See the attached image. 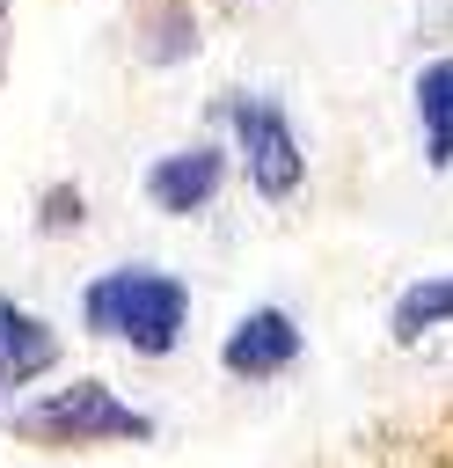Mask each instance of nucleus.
Here are the masks:
<instances>
[{
	"label": "nucleus",
	"instance_id": "8",
	"mask_svg": "<svg viewBox=\"0 0 453 468\" xmlns=\"http://www.w3.org/2000/svg\"><path fill=\"white\" fill-rule=\"evenodd\" d=\"M431 329H453V271H431V278H416V285H402L395 292V307H387V344H424Z\"/></svg>",
	"mask_w": 453,
	"mask_h": 468
},
{
	"label": "nucleus",
	"instance_id": "2",
	"mask_svg": "<svg viewBox=\"0 0 453 468\" xmlns=\"http://www.w3.org/2000/svg\"><path fill=\"white\" fill-rule=\"evenodd\" d=\"M7 431L37 453H88V446H153V417L139 402H124L110 380L73 373L29 402L7 410Z\"/></svg>",
	"mask_w": 453,
	"mask_h": 468
},
{
	"label": "nucleus",
	"instance_id": "3",
	"mask_svg": "<svg viewBox=\"0 0 453 468\" xmlns=\"http://www.w3.org/2000/svg\"><path fill=\"white\" fill-rule=\"evenodd\" d=\"M219 124H226V146H234V168L248 176V190L263 205H292L307 190V146L292 132V110L263 88H234L219 95Z\"/></svg>",
	"mask_w": 453,
	"mask_h": 468
},
{
	"label": "nucleus",
	"instance_id": "5",
	"mask_svg": "<svg viewBox=\"0 0 453 468\" xmlns=\"http://www.w3.org/2000/svg\"><path fill=\"white\" fill-rule=\"evenodd\" d=\"M300 358H307V329H300V314L278 307V300L248 307V314L219 336V373H226V380H248V388L285 380Z\"/></svg>",
	"mask_w": 453,
	"mask_h": 468
},
{
	"label": "nucleus",
	"instance_id": "7",
	"mask_svg": "<svg viewBox=\"0 0 453 468\" xmlns=\"http://www.w3.org/2000/svg\"><path fill=\"white\" fill-rule=\"evenodd\" d=\"M409 102H416V132H424V161L446 176L453 168V51L424 58L416 80H409Z\"/></svg>",
	"mask_w": 453,
	"mask_h": 468
},
{
	"label": "nucleus",
	"instance_id": "1",
	"mask_svg": "<svg viewBox=\"0 0 453 468\" xmlns=\"http://www.w3.org/2000/svg\"><path fill=\"white\" fill-rule=\"evenodd\" d=\"M80 329L132 358H168L190 336V285L161 263H110L80 285Z\"/></svg>",
	"mask_w": 453,
	"mask_h": 468
},
{
	"label": "nucleus",
	"instance_id": "11",
	"mask_svg": "<svg viewBox=\"0 0 453 468\" xmlns=\"http://www.w3.org/2000/svg\"><path fill=\"white\" fill-rule=\"evenodd\" d=\"M0 424H7V388H0Z\"/></svg>",
	"mask_w": 453,
	"mask_h": 468
},
{
	"label": "nucleus",
	"instance_id": "10",
	"mask_svg": "<svg viewBox=\"0 0 453 468\" xmlns=\"http://www.w3.org/2000/svg\"><path fill=\"white\" fill-rule=\"evenodd\" d=\"M80 219H88L80 183H44V190H37V234H73Z\"/></svg>",
	"mask_w": 453,
	"mask_h": 468
},
{
	"label": "nucleus",
	"instance_id": "4",
	"mask_svg": "<svg viewBox=\"0 0 453 468\" xmlns=\"http://www.w3.org/2000/svg\"><path fill=\"white\" fill-rule=\"evenodd\" d=\"M226 176H234V146H219V139H190V146H168L161 161H146L139 190H146V205H153L161 219H197V212L219 205Z\"/></svg>",
	"mask_w": 453,
	"mask_h": 468
},
{
	"label": "nucleus",
	"instance_id": "6",
	"mask_svg": "<svg viewBox=\"0 0 453 468\" xmlns=\"http://www.w3.org/2000/svg\"><path fill=\"white\" fill-rule=\"evenodd\" d=\"M58 358H66L58 329H51L37 307H22L15 292H0V388L22 395V388H37Z\"/></svg>",
	"mask_w": 453,
	"mask_h": 468
},
{
	"label": "nucleus",
	"instance_id": "9",
	"mask_svg": "<svg viewBox=\"0 0 453 468\" xmlns=\"http://www.w3.org/2000/svg\"><path fill=\"white\" fill-rule=\"evenodd\" d=\"M190 51H197L190 0H146V15H139V58L146 66H183Z\"/></svg>",
	"mask_w": 453,
	"mask_h": 468
}]
</instances>
